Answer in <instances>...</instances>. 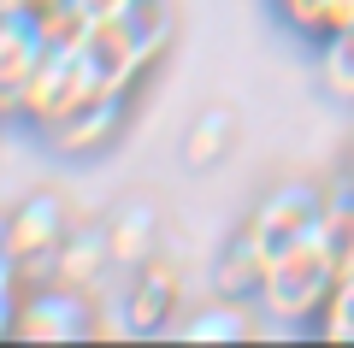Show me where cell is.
<instances>
[{"instance_id":"6da1fadb","label":"cell","mask_w":354,"mask_h":348,"mask_svg":"<svg viewBox=\"0 0 354 348\" xmlns=\"http://www.w3.org/2000/svg\"><path fill=\"white\" fill-rule=\"evenodd\" d=\"M171 36H177L171 0H124L118 12H106L88 30V48H95V65H101L106 89H130L136 95V83L153 77V65L171 53Z\"/></svg>"},{"instance_id":"7a4b0ae2","label":"cell","mask_w":354,"mask_h":348,"mask_svg":"<svg viewBox=\"0 0 354 348\" xmlns=\"http://www.w3.org/2000/svg\"><path fill=\"white\" fill-rule=\"evenodd\" d=\"M330 284H337V254H330V242L319 237H301L295 248H283L278 260H266L260 272V313L272 324H290V331H313L319 307H325Z\"/></svg>"},{"instance_id":"3957f363","label":"cell","mask_w":354,"mask_h":348,"mask_svg":"<svg viewBox=\"0 0 354 348\" xmlns=\"http://www.w3.org/2000/svg\"><path fill=\"white\" fill-rule=\"evenodd\" d=\"M71 230H77V219L65 207V195L36 189L0 219V248H6V260H12V272L24 284H41V277H53V260H59Z\"/></svg>"},{"instance_id":"277c9868","label":"cell","mask_w":354,"mask_h":348,"mask_svg":"<svg viewBox=\"0 0 354 348\" xmlns=\"http://www.w3.org/2000/svg\"><path fill=\"white\" fill-rule=\"evenodd\" d=\"M101 89H106V77L95 65V48L88 42H59V48L41 53L36 77L24 89V107H18V125L41 130L53 118H65V112H77L83 100H95Z\"/></svg>"},{"instance_id":"5b68a950","label":"cell","mask_w":354,"mask_h":348,"mask_svg":"<svg viewBox=\"0 0 354 348\" xmlns=\"http://www.w3.org/2000/svg\"><path fill=\"white\" fill-rule=\"evenodd\" d=\"M124 130H130V89H101L77 112L41 125L36 142L48 154H59V160H101V154H113L124 142Z\"/></svg>"},{"instance_id":"8992f818","label":"cell","mask_w":354,"mask_h":348,"mask_svg":"<svg viewBox=\"0 0 354 348\" xmlns=\"http://www.w3.org/2000/svg\"><path fill=\"white\" fill-rule=\"evenodd\" d=\"M319 212H325V189L319 183H278V189H266L248 207L242 237L254 242V254H260V266H266V260H278L283 248H295L301 237H313Z\"/></svg>"},{"instance_id":"52a82bcc","label":"cell","mask_w":354,"mask_h":348,"mask_svg":"<svg viewBox=\"0 0 354 348\" xmlns=\"http://www.w3.org/2000/svg\"><path fill=\"white\" fill-rule=\"evenodd\" d=\"M12 336L18 342H77V336H95V301H88V289H71L59 277L24 284L18 307H12Z\"/></svg>"},{"instance_id":"ba28073f","label":"cell","mask_w":354,"mask_h":348,"mask_svg":"<svg viewBox=\"0 0 354 348\" xmlns=\"http://www.w3.org/2000/svg\"><path fill=\"white\" fill-rule=\"evenodd\" d=\"M118 289V313H124V331H171L183 319V272H177L171 254L153 248L148 260H136Z\"/></svg>"},{"instance_id":"9c48e42d","label":"cell","mask_w":354,"mask_h":348,"mask_svg":"<svg viewBox=\"0 0 354 348\" xmlns=\"http://www.w3.org/2000/svg\"><path fill=\"white\" fill-rule=\"evenodd\" d=\"M41 53H48V42H41L36 18H30L24 6L0 12V118L18 125V107H24V89H30V77H36Z\"/></svg>"},{"instance_id":"30bf717a","label":"cell","mask_w":354,"mask_h":348,"mask_svg":"<svg viewBox=\"0 0 354 348\" xmlns=\"http://www.w3.org/2000/svg\"><path fill=\"white\" fill-rule=\"evenodd\" d=\"M101 237H106V254H113V272H130L136 260H148L160 248V212L153 201H118L113 212L101 219Z\"/></svg>"},{"instance_id":"8fae6325","label":"cell","mask_w":354,"mask_h":348,"mask_svg":"<svg viewBox=\"0 0 354 348\" xmlns=\"http://www.w3.org/2000/svg\"><path fill=\"white\" fill-rule=\"evenodd\" d=\"M106 272H113V254H106V237H101V224L95 230H83L77 224L71 237H65V248H59V260H53V277L59 284H71V289H95L106 284Z\"/></svg>"},{"instance_id":"7c38bea8","label":"cell","mask_w":354,"mask_h":348,"mask_svg":"<svg viewBox=\"0 0 354 348\" xmlns=\"http://www.w3.org/2000/svg\"><path fill=\"white\" fill-rule=\"evenodd\" d=\"M230 142H236V112L230 107H201L183 130V165L189 172H213L218 160H230Z\"/></svg>"},{"instance_id":"4fadbf2b","label":"cell","mask_w":354,"mask_h":348,"mask_svg":"<svg viewBox=\"0 0 354 348\" xmlns=\"http://www.w3.org/2000/svg\"><path fill=\"white\" fill-rule=\"evenodd\" d=\"M171 331L183 336V342H213V336H225V342L236 336V342H242V336H254L260 324L248 319V301H236V295H213L201 313H183Z\"/></svg>"},{"instance_id":"5bb4252c","label":"cell","mask_w":354,"mask_h":348,"mask_svg":"<svg viewBox=\"0 0 354 348\" xmlns=\"http://www.w3.org/2000/svg\"><path fill=\"white\" fill-rule=\"evenodd\" d=\"M272 6V18H278L283 30H295L301 42H325L330 30H342L354 18V0H266Z\"/></svg>"},{"instance_id":"9a60e30c","label":"cell","mask_w":354,"mask_h":348,"mask_svg":"<svg viewBox=\"0 0 354 348\" xmlns=\"http://www.w3.org/2000/svg\"><path fill=\"white\" fill-rule=\"evenodd\" d=\"M260 254H254V242L242 237V224H236V237L218 248L213 260V295H236V301H254L260 295Z\"/></svg>"},{"instance_id":"2e32d148","label":"cell","mask_w":354,"mask_h":348,"mask_svg":"<svg viewBox=\"0 0 354 348\" xmlns=\"http://www.w3.org/2000/svg\"><path fill=\"white\" fill-rule=\"evenodd\" d=\"M319 77H325V89L337 100H348V107H354V18L319 42Z\"/></svg>"},{"instance_id":"e0dca14e","label":"cell","mask_w":354,"mask_h":348,"mask_svg":"<svg viewBox=\"0 0 354 348\" xmlns=\"http://www.w3.org/2000/svg\"><path fill=\"white\" fill-rule=\"evenodd\" d=\"M313 336H325V342H354V266L337 272V284H330L325 307H319V319H313Z\"/></svg>"},{"instance_id":"ac0fdd59","label":"cell","mask_w":354,"mask_h":348,"mask_svg":"<svg viewBox=\"0 0 354 348\" xmlns=\"http://www.w3.org/2000/svg\"><path fill=\"white\" fill-rule=\"evenodd\" d=\"M18 289H24V277L12 272V260H6V248H0V336H12V307H18Z\"/></svg>"},{"instance_id":"d6986e66","label":"cell","mask_w":354,"mask_h":348,"mask_svg":"<svg viewBox=\"0 0 354 348\" xmlns=\"http://www.w3.org/2000/svg\"><path fill=\"white\" fill-rule=\"evenodd\" d=\"M342 172H348V177H354V136H348V165H342Z\"/></svg>"},{"instance_id":"ffe728a7","label":"cell","mask_w":354,"mask_h":348,"mask_svg":"<svg viewBox=\"0 0 354 348\" xmlns=\"http://www.w3.org/2000/svg\"><path fill=\"white\" fill-rule=\"evenodd\" d=\"M12 6H24V0H0V12H12Z\"/></svg>"}]
</instances>
